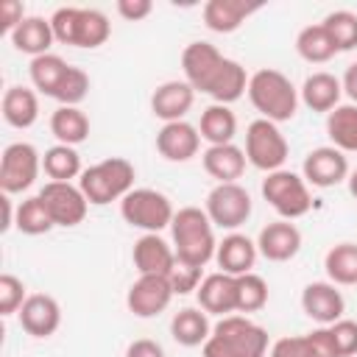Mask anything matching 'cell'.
Instances as JSON below:
<instances>
[{
    "mask_svg": "<svg viewBox=\"0 0 357 357\" xmlns=\"http://www.w3.org/2000/svg\"><path fill=\"white\" fill-rule=\"evenodd\" d=\"M192 100L195 89L187 81H165L151 95V112L165 123H176L192 109Z\"/></svg>",
    "mask_w": 357,
    "mask_h": 357,
    "instance_id": "cell-22",
    "label": "cell"
},
{
    "mask_svg": "<svg viewBox=\"0 0 357 357\" xmlns=\"http://www.w3.org/2000/svg\"><path fill=\"white\" fill-rule=\"evenodd\" d=\"M3 117L14 128H31L39 117V98L28 86H8L3 92Z\"/></svg>",
    "mask_w": 357,
    "mask_h": 357,
    "instance_id": "cell-28",
    "label": "cell"
},
{
    "mask_svg": "<svg viewBox=\"0 0 357 357\" xmlns=\"http://www.w3.org/2000/svg\"><path fill=\"white\" fill-rule=\"evenodd\" d=\"M170 335H173V340L178 346L192 349V346L206 343V337L212 335V326H209V318H206V312L201 307H184V310H178L173 315Z\"/></svg>",
    "mask_w": 357,
    "mask_h": 357,
    "instance_id": "cell-27",
    "label": "cell"
},
{
    "mask_svg": "<svg viewBox=\"0 0 357 357\" xmlns=\"http://www.w3.org/2000/svg\"><path fill=\"white\" fill-rule=\"evenodd\" d=\"M53 25L50 20L45 17H25L14 31H11V45L20 50V53H28V56H45L53 45Z\"/></svg>",
    "mask_w": 357,
    "mask_h": 357,
    "instance_id": "cell-26",
    "label": "cell"
},
{
    "mask_svg": "<svg viewBox=\"0 0 357 357\" xmlns=\"http://www.w3.org/2000/svg\"><path fill=\"white\" fill-rule=\"evenodd\" d=\"M301 248V231L290 220L268 223L257 237V251L271 262H287Z\"/></svg>",
    "mask_w": 357,
    "mask_h": 357,
    "instance_id": "cell-19",
    "label": "cell"
},
{
    "mask_svg": "<svg viewBox=\"0 0 357 357\" xmlns=\"http://www.w3.org/2000/svg\"><path fill=\"white\" fill-rule=\"evenodd\" d=\"M321 25L326 28V33H329V39L335 42L337 53L357 47V14H354V11H346V8L329 11Z\"/></svg>",
    "mask_w": 357,
    "mask_h": 357,
    "instance_id": "cell-38",
    "label": "cell"
},
{
    "mask_svg": "<svg viewBox=\"0 0 357 357\" xmlns=\"http://www.w3.org/2000/svg\"><path fill=\"white\" fill-rule=\"evenodd\" d=\"M67 70H70V64H67L61 56H56V53H45V56L31 59V81H33V86H36L42 95H47V98L56 95V89H59V84L64 81Z\"/></svg>",
    "mask_w": 357,
    "mask_h": 357,
    "instance_id": "cell-34",
    "label": "cell"
},
{
    "mask_svg": "<svg viewBox=\"0 0 357 357\" xmlns=\"http://www.w3.org/2000/svg\"><path fill=\"white\" fill-rule=\"evenodd\" d=\"M167 279H170L173 293L184 296V293H190V290H198V284H201V268H192V265H184V262L176 259V268L170 271Z\"/></svg>",
    "mask_w": 357,
    "mask_h": 357,
    "instance_id": "cell-43",
    "label": "cell"
},
{
    "mask_svg": "<svg viewBox=\"0 0 357 357\" xmlns=\"http://www.w3.org/2000/svg\"><path fill=\"white\" fill-rule=\"evenodd\" d=\"M42 167V156L31 142H11L0 159V187L6 195L28 190Z\"/></svg>",
    "mask_w": 357,
    "mask_h": 357,
    "instance_id": "cell-10",
    "label": "cell"
},
{
    "mask_svg": "<svg viewBox=\"0 0 357 357\" xmlns=\"http://www.w3.org/2000/svg\"><path fill=\"white\" fill-rule=\"evenodd\" d=\"M326 276L332 284H357V245L354 243H337L326 251L324 259Z\"/></svg>",
    "mask_w": 357,
    "mask_h": 357,
    "instance_id": "cell-35",
    "label": "cell"
},
{
    "mask_svg": "<svg viewBox=\"0 0 357 357\" xmlns=\"http://www.w3.org/2000/svg\"><path fill=\"white\" fill-rule=\"evenodd\" d=\"M86 92H89V75L81 70V67H73L70 64V70H67V75H64V81L59 84V89H56V100L61 103V106H78L84 98H86Z\"/></svg>",
    "mask_w": 357,
    "mask_h": 357,
    "instance_id": "cell-40",
    "label": "cell"
},
{
    "mask_svg": "<svg viewBox=\"0 0 357 357\" xmlns=\"http://www.w3.org/2000/svg\"><path fill=\"white\" fill-rule=\"evenodd\" d=\"M201 148V134L195 126L176 120V123H165L156 134V151L167 159V162H187L198 153Z\"/></svg>",
    "mask_w": 357,
    "mask_h": 357,
    "instance_id": "cell-17",
    "label": "cell"
},
{
    "mask_svg": "<svg viewBox=\"0 0 357 357\" xmlns=\"http://www.w3.org/2000/svg\"><path fill=\"white\" fill-rule=\"evenodd\" d=\"M36 195L42 198V204L50 212L56 226H78L86 218L89 201L81 192V187H75L70 181H47Z\"/></svg>",
    "mask_w": 357,
    "mask_h": 357,
    "instance_id": "cell-12",
    "label": "cell"
},
{
    "mask_svg": "<svg viewBox=\"0 0 357 357\" xmlns=\"http://www.w3.org/2000/svg\"><path fill=\"white\" fill-rule=\"evenodd\" d=\"M17 315H20V326L31 337H50L59 329V324H61V307L47 293L28 296Z\"/></svg>",
    "mask_w": 357,
    "mask_h": 357,
    "instance_id": "cell-15",
    "label": "cell"
},
{
    "mask_svg": "<svg viewBox=\"0 0 357 357\" xmlns=\"http://www.w3.org/2000/svg\"><path fill=\"white\" fill-rule=\"evenodd\" d=\"M198 307L204 312H215V315H229L237 312V276L231 273H209L201 284H198Z\"/></svg>",
    "mask_w": 357,
    "mask_h": 357,
    "instance_id": "cell-18",
    "label": "cell"
},
{
    "mask_svg": "<svg viewBox=\"0 0 357 357\" xmlns=\"http://www.w3.org/2000/svg\"><path fill=\"white\" fill-rule=\"evenodd\" d=\"M304 181H310L312 187H335L349 176V159L343 156V151H337L335 145H324L315 148L304 156Z\"/></svg>",
    "mask_w": 357,
    "mask_h": 357,
    "instance_id": "cell-14",
    "label": "cell"
},
{
    "mask_svg": "<svg viewBox=\"0 0 357 357\" xmlns=\"http://www.w3.org/2000/svg\"><path fill=\"white\" fill-rule=\"evenodd\" d=\"M53 36L61 45L73 47H100L112 36V22L98 8H78V6H61L50 17Z\"/></svg>",
    "mask_w": 357,
    "mask_h": 357,
    "instance_id": "cell-5",
    "label": "cell"
},
{
    "mask_svg": "<svg viewBox=\"0 0 357 357\" xmlns=\"http://www.w3.org/2000/svg\"><path fill=\"white\" fill-rule=\"evenodd\" d=\"M248 100L271 123L293 120V114L298 109V92H296L293 81L284 73L271 70V67L257 70L248 78Z\"/></svg>",
    "mask_w": 357,
    "mask_h": 357,
    "instance_id": "cell-4",
    "label": "cell"
},
{
    "mask_svg": "<svg viewBox=\"0 0 357 357\" xmlns=\"http://www.w3.org/2000/svg\"><path fill=\"white\" fill-rule=\"evenodd\" d=\"M201 139H206L209 145H229L237 134V117L229 106L223 103H212L204 109L201 114V126H198Z\"/></svg>",
    "mask_w": 357,
    "mask_h": 357,
    "instance_id": "cell-30",
    "label": "cell"
},
{
    "mask_svg": "<svg viewBox=\"0 0 357 357\" xmlns=\"http://www.w3.org/2000/svg\"><path fill=\"white\" fill-rule=\"evenodd\" d=\"M126 357H165V349L151 337H139V340L128 343Z\"/></svg>",
    "mask_w": 357,
    "mask_h": 357,
    "instance_id": "cell-46",
    "label": "cell"
},
{
    "mask_svg": "<svg viewBox=\"0 0 357 357\" xmlns=\"http://www.w3.org/2000/svg\"><path fill=\"white\" fill-rule=\"evenodd\" d=\"M25 20V8L20 0H3L0 3V31L11 36V31Z\"/></svg>",
    "mask_w": 357,
    "mask_h": 357,
    "instance_id": "cell-44",
    "label": "cell"
},
{
    "mask_svg": "<svg viewBox=\"0 0 357 357\" xmlns=\"http://www.w3.org/2000/svg\"><path fill=\"white\" fill-rule=\"evenodd\" d=\"M296 50H298V56H301L304 61H310V64H324V61H329V59L337 53L335 42L329 39V33H326V28H324L321 22H318V25H307V28L298 31V36H296Z\"/></svg>",
    "mask_w": 357,
    "mask_h": 357,
    "instance_id": "cell-33",
    "label": "cell"
},
{
    "mask_svg": "<svg viewBox=\"0 0 357 357\" xmlns=\"http://www.w3.org/2000/svg\"><path fill=\"white\" fill-rule=\"evenodd\" d=\"M349 192H351V195L357 198V170H354V173L349 176Z\"/></svg>",
    "mask_w": 357,
    "mask_h": 357,
    "instance_id": "cell-49",
    "label": "cell"
},
{
    "mask_svg": "<svg viewBox=\"0 0 357 357\" xmlns=\"http://www.w3.org/2000/svg\"><path fill=\"white\" fill-rule=\"evenodd\" d=\"M340 84H343V92H346V95L354 100V106H357V61L346 67V73H343V81H340Z\"/></svg>",
    "mask_w": 357,
    "mask_h": 357,
    "instance_id": "cell-47",
    "label": "cell"
},
{
    "mask_svg": "<svg viewBox=\"0 0 357 357\" xmlns=\"http://www.w3.org/2000/svg\"><path fill=\"white\" fill-rule=\"evenodd\" d=\"M254 11H259V3H245V0H209L204 6V22L215 33H231Z\"/></svg>",
    "mask_w": 357,
    "mask_h": 357,
    "instance_id": "cell-23",
    "label": "cell"
},
{
    "mask_svg": "<svg viewBox=\"0 0 357 357\" xmlns=\"http://www.w3.org/2000/svg\"><path fill=\"white\" fill-rule=\"evenodd\" d=\"M268 332L245 315H226L212 326L204 357H265Z\"/></svg>",
    "mask_w": 357,
    "mask_h": 357,
    "instance_id": "cell-3",
    "label": "cell"
},
{
    "mask_svg": "<svg viewBox=\"0 0 357 357\" xmlns=\"http://www.w3.org/2000/svg\"><path fill=\"white\" fill-rule=\"evenodd\" d=\"M329 335L335 340V351L337 357H351L357 354V321H349V318H340L329 326Z\"/></svg>",
    "mask_w": 357,
    "mask_h": 357,
    "instance_id": "cell-42",
    "label": "cell"
},
{
    "mask_svg": "<svg viewBox=\"0 0 357 357\" xmlns=\"http://www.w3.org/2000/svg\"><path fill=\"white\" fill-rule=\"evenodd\" d=\"M245 151L234 142L229 145H209L204 151V170L218 178V184H231L245 173Z\"/></svg>",
    "mask_w": 357,
    "mask_h": 357,
    "instance_id": "cell-24",
    "label": "cell"
},
{
    "mask_svg": "<svg viewBox=\"0 0 357 357\" xmlns=\"http://www.w3.org/2000/svg\"><path fill=\"white\" fill-rule=\"evenodd\" d=\"M25 284L22 279H17L14 273H3L0 276V312L3 315H11V312H20V307L25 304Z\"/></svg>",
    "mask_w": 357,
    "mask_h": 357,
    "instance_id": "cell-41",
    "label": "cell"
},
{
    "mask_svg": "<svg viewBox=\"0 0 357 357\" xmlns=\"http://www.w3.org/2000/svg\"><path fill=\"white\" fill-rule=\"evenodd\" d=\"M151 11H153V3L151 0H117V14L126 17L128 22L145 20Z\"/></svg>",
    "mask_w": 357,
    "mask_h": 357,
    "instance_id": "cell-45",
    "label": "cell"
},
{
    "mask_svg": "<svg viewBox=\"0 0 357 357\" xmlns=\"http://www.w3.org/2000/svg\"><path fill=\"white\" fill-rule=\"evenodd\" d=\"M343 84L332 75V73H312L307 75L304 86H301V100L312 109V112H332L340 100Z\"/></svg>",
    "mask_w": 357,
    "mask_h": 357,
    "instance_id": "cell-29",
    "label": "cell"
},
{
    "mask_svg": "<svg viewBox=\"0 0 357 357\" xmlns=\"http://www.w3.org/2000/svg\"><path fill=\"white\" fill-rule=\"evenodd\" d=\"M14 226H17L22 234H31V237H36V234H45V231H50L56 223H53L50 212L45 209L42 198H39V195H31V198H25V201L17 206V218H14Z\"/></svg>",
    "mask_w": 357,
    "mask_h": 357,
    "instance_id": "cell-37",
    "label": "cell"
},
{
    "mask_svg": "<svg viewBox=\"0 0 357 357\" xmlns=\"http://www.w3.org/2000/svg\"><path fill=\"white\" fill-rule=\"evenodd\" d=\"M206 215H209L212 226H220V229L243 226L251 218V195H248V190L240 187L237 181L218 184L206 195Z\"/></svg>",
    "mask_w": 357,
    "mask_h": 357,
    "instance_id": "cell-11",
    "label": "cell"
},
{
    "mask_svg": "<svg viewBox=\"0 0 357 357\" xmlns=\"http://www.w3.org/2000/svg\"><path fill=\"white\" fill-rule=\"evenodd\" d=\"M215 259L223 273H231V276L251 273L257 262V243H251L245 234H229L223 237V243H218Z\"/></svg>",
    "mask_w": 357,
    "mask_h": 357,
    "instance_id": "cell-25",
    "label": "cell"
},
{
    "mask_svg": "<svg viewBox=\"0 0 357 357\" xmlns=\"http://www.w3.org/2000/svg\"><path fill=\"white\" fill-rule=\"evenodd\" d=\"M326 137L343 153H354L357 151V106L354 103L335 106L326 114Z\"/></svg>",
    "mask_w": 357,
    "mask_h": 357,
    "instance_id": "cell-31",
    "label": "cell"
},
{
    "mask_svg": "<svg viewBox=\"0 0 357 357\" xmlns=\"http://www.w3.org/2000/svg\"><path fill=\"white\" fill-rule=\"evenodd\" d=\"M134 165L123 156H109L92 167H86L78 178V187L81 192L86 195L89 204L95 206H103V204H112V201H123L131 190H134Z\"/></svg>",
    "mask_w": 357,
    "mask_h": 357,
    "instance_id": "cell-6",
    "label": "cell"
},
{
    "mask_svg": "<svg viewBox=\"0 0 357 357\" xmlns=\"http://www.w3.org/2000/svg\"><path fill=\"white\" fill-rule=\"evenodd\" d=\"M42 170L50 176V181H70L81 170V156L73 145H53L42 156Z\"/></svg>",
    "mask_w": 357,
    "mask_h": 357,
    "instance_id": "cell-36",
    "label": "cell"
},
{
    "mask_svg": "<svg viewBox=\"0 0 357 357\" xmlns=\"http://www.w3.org/2000/svg\"><path fill=\"white\" fill-rule=\"evenodd\" d=\"M134 265L139 276H170L176 268V251L159 234H142L134 243Z\"/></svg>",
    "mask_w": 357,
    "mask_h": 357,
    "instance_id": "cell-20",
    "label": "cell"
},
{
    "mask_svg": "<svg viewBox=\"0 0 357 357\" xmlns=\"http://www.w3.org/2000/svg\"><path fill=\"white\" fill-rule=\"evenodd\" d=\"M181 70L184 81L192 89L215 98V103L229 106L243 98V92H248L245 67L234 59H226L209 42H190L181 53Z\"/></svg>",
    "mask_w": 357,
    "mask_h": 357,
    "instance_id": "cell-1",
    "label": "cell"
},
{
    "mask_svg": "<svg viewBox=\"0 0 357 357\" xmlns=\"http://www.w3.org/2000/svg\"><path fill=\"white\" fill-rule=\"evenodd\" d=\"M120 215L128 226L145 229L148 234H159L165 226L173 223V204L165 192L151 190V187H139L131 190L123 201H120Z\"/></svg>",
    "mask_w": 357,
    "mask_h": 357,
    "instance_id": "cell-7",
    "label": "cell"
},
{
    "mask_svg": "<svg viewBox=\"0 0 357 357\" xmlns=\"http://www.w3.org/2000/svg\"><path fill=\"white\" fill-rule=\"evenodd\" d=\"M0 204H3V231H6V229H11V226H14V218H17V215L11 212V201H8V195H6V192H3Z\"/></svg>",
    "mask_w": 357,
    "mask_h": 357,
    "instance_id": "cell-48",
    "label": "cell"
},
{
    "mask_svg": "<svg viewBox=\"0 0 357 357\" xmlns=\"http://www.w3.org/2000/svg\"><path fill=\"white\" fill-rule=\"evenodd\" d=\"M301 310L324 324V326H332L335 321L343 318V310H346V301L340 296V290L332 284V282H310L304 290H301Z\"/></svg>",
    "mask_w": 357,
    "mask_h": 357,
    "instance_id": "cell-16",
    "label": "cell"
},
{
    "mask_svg": "<svg viewBox=\"0 0 357 357\" xmlns=\"http://www.w3.org/2000/svg\"><path fill=\"white\" fill-rule=\"evenodd\" d=\"M50 134L59 145H78L89 137V117L78 106H59L50 114Z\"/></svg>",
    "mask_w": 357,
    "mask_h": 357,
    "instance_id": "cell-32",
    "label": "cell"
},
{
    "mask_svg": "<svg viewBox=\"0 0 357 357\" xmlns=\"http://www.w3.org/2000/svg\"><path fill=\"white\" fill-rule=\"evenodd\" d=\"M262 198L287 220L301 218L310 212L312 206V195L310 187L301 176H296L293 170H273L262 178Z\"/></svg>",
    "mask_w": 357,
    "mask_h": 357,
    "instance_id": "cell-8",
    "label": "cell"
},
{
    "mask_svg": "<svg viewBox=\"0 0 357 357\" xmlns=\"http://www.w3.org/2000/svg\"><path fill=\"white\" fill-rule=\"evenodd\" d=\"M245 159L257 167V170H282L284 159H287V139L279 131L276 123L259 117L254 123H248L245 128Z\"/></svg>",
    "mask_w": 357,
    "mask_h": 357,
    "instance_id": "cell-9",
    "label": "cell"
},
{
    "mask_svg": "<svg viewBox=\"0 0 357 357\" xmlns=\"http://www.w3.org/2000/svg\"><path fill=\"white\" fill-rule=\"evenodd\" d=\"M173 296H176V293H173L167 276H139V279L128 287L126 304H128V310H131L137 318H153V315H159L162 310H167V304H170Z\"/></svg>",
    "mask_w": 357,
    "mask_h": 357,
    "instance_id": "cell-13",
    "label": "cell"
},
{
    "mask_svg": "<svg viewBox=\"0 0 357 357\" xmlns=\"http://www.w3.org/2000/svg\"><path fill=\"white\" fill-rule=\"evenodd\" d=\"M170 231H173V251H176V259L184 262V265L204 268V265L215 257V251H218L215 231H212V220H209L206 209L181 206V209L173 215Z\"/></svg>",
    "mask_w": 357,
    "mask_h": 357,
    "instance_id": "cell-2",
    "label": "cell"
},
{
    "mask_svg": "<svg viewBox=\"0 0 357 357\" xmlns=\"http://www.w3.org/2000/svg\"><path fill=\"white\" fill-rule=\"evenodd\" d=\"M268 304V284L257 273L237 276V312H257Z\"/></svg>",
    "mask_w": 357,
    "mask_h": 357,
    "instance_id": "cell-39",
    "label": "cell"
},
{
    "mask_svg": "<svg viewBox=\"0 0 357 357\" xmlns=\"http://www.w3.org/2000/svg\"><path fill=\"white\" fill-rule=\"evenodd\" d=\"M268 357H337L335 340L329 335V326H321L307 335H293V337H279Z\"/></svg>",
    "mask_w": 357,
    "mask_h": 357,
    "instance_id": "cell-21",
    "label": "cell"
}]
</instances>
